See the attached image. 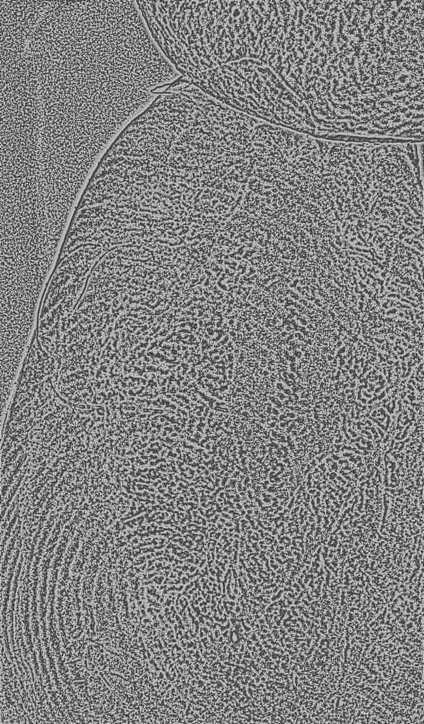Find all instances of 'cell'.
<instances>
[{"instance_id": "6da1fadb", "label": "cell", "mask_w": 424, "mask_h": 724, "mask_svg": "<svg viewBox=\"0 0 424 724\" xmlns=\"http://www.w3.org/2000/svg\"><path fill=\"white\" fill-rule=\"evenodd\" d=\"M0 6L3 163L91 168L182 77L136 1Z\"/></svg>"}]
</instances>
